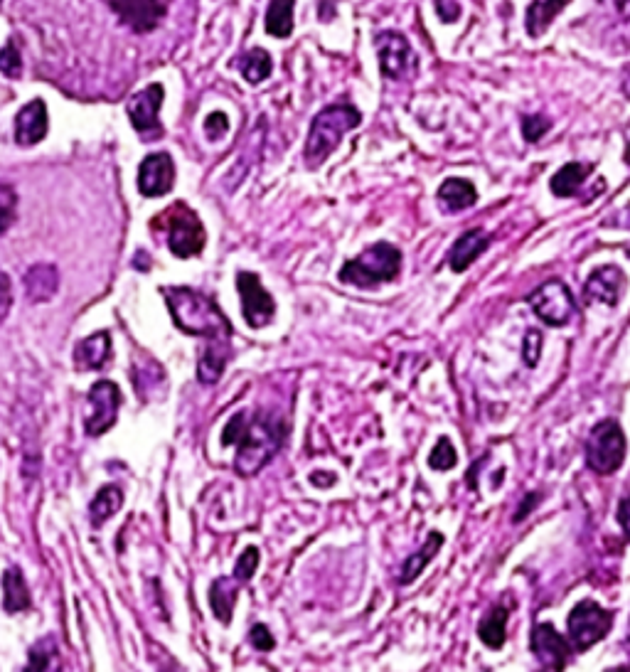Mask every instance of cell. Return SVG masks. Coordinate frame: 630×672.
Masks as SVG:
<instances>
[{
    "label": "cell",
    "instance_id": "cell-18",
    "mask_svg": "<svg viewBox=\"0 0 630 672\" xmlns=\"http://www.w3.org/2000/svg\"><path fill=\"white\" fill-rule=\"evenodd\" d=\"M490 242H493V239H490V234L485 232V229H468V232L453 244L451 259H448L451 269L456 271V274H463L468 266L480 259V254L490 247Z\"/></svg>",
    "mask_w": 630,
    "mask_h": 672
},
{
    "label": "cell",
    "instance_id": "cell-9",
    "mask_svg": "<svg viewBox=\"0 0 630 672\" xmlns=\"http://www.w3.org/2000/svg\"><path fill=\"white\" fill-rule=\"evenodd\" d=\"M527 303H530L537 318H542L547 325H554V328L567 325L576 311L574 296H571L567 284L557 279L535 288L530 298H527Z\"/></svg>",
    "mask_w": 630,
    "mask_h": 672
},
{
    "label": "cell",
    "instance_id": "cell-35",
    "mask_svg": "<svg viewBox=\"0 0 630 672\" xmlns=\"http://www.w3.org/2000/svg\"><path fill=\"white\" fill-rule=\"evenodd\" d=\"M256 567H259V549L247 547L242 552V557L237 559V567H234V579H237L239 584H247V581L254 576Z\"/></svg>",
    "mask_w": 630,
    "mask_h": 672
},
{
    "label": "cell",
    "instance_id": "cell-38",
    "mask_svg": "<svg viewBox=\"0 0 630 672\" xmlns=\"http://www.w3.org/2000/svg\"><path fill=\"white\" fill-rule=\"evenodd\" d=\"M227 131H229V119L227 114H222V111H212V114L205 119V133L212 138V141L224 136Z\"/></svg>",
    "mask_w": 630,
    "mask_h": 672
},
{
    "label": "cell",
    "instance_id": "cell-11",
    "mask_svg": "<svg viewBox=\"0 0 630 672\" xmlns=\"http://www.w3.org/2000/svg\"><path fill=\"white\" fill-rule=\"evenodd\" d=\"M237 288L242 296V313L252 328H264L276 316V301L264 286L261 279L252 271H239L237 274Z\"/></svg>",
    "mask_w": 630,
    "mask_h": 672
},
{
    "label": "cell",
    "instance_id": "cell-45",
    "mask_svg": "<svg viewBox=\"0 0 630 672\" xmlns=\"http://www.w3.org/2000/svg\"><path fill=\"white\" fill-rule=\"evenodd\" d=\"M0 5H3V0H0Z\"/></svg>",
    "mask_w": 630,
    "mask_h": 672
},
{
    "label": "cell",
    "instance_id": "cell-43",
    "mask_svg": "<svg viewBox=\"0 0 630 672\" xmlns=\"http://www.w3.org/2000/svg\"><path fill=\"white\" fill-rule=\"evenodd\" d=\"M311 480H313V485H320V488H323V485H333L335 476L333 473H313Z\"/></svg>",
    "mask_w": 630,
    "mask_h": 672
},
{
    "label": "cell",
    "instance_id": "cell-23",
    "mask_svg": "<svg viewBox=\"0 0 630 672\" xmlns=\"http://www.w3.org/2000/svg\"><path fill=\"white\" fill-rule=\"evenodd\" d=\"M239 596V581L234 576H220L217 581H212L210 586V604L215 616L220 618L222 623L232 621V611L234 604H237Z\"/></svg>",
    "mask_w": 630,
    "mask_h": 672
},
{
    "label": "cell",
    "instance_id": "cell-37",
    "mask_svg": "<svg viewBox=\"0 0 630 672\" xmlns=\"http://www.w3.org/2000/svg\"><path fill=\"white\" fill-rule=\"evenodd\" d=\"M539 355H542V333L539 330H530L525 335V343H522V357H525L527 367H535Z\"/></svg>",
    "mask_w": 630,
    "mask_h": 672
},
{
    "label": "cell",
    "instance_id": "cell-3",
    "mask_svg": "<svg viewBox=\"0 0 630 672\" xmlns=\"http://www.w3.org/2000/svg\"><path fill=\"white\" fill-rule=\"evenodd\" d=\"M362 124V114L350 104H333L325 106L318 116L313 119L311 133H308L306 148H303V158L311 168H318L330 153L340 146L347 131Z\"/></svg>",
    "mask_w": 630,
    "mask_h": 672
},
{
    "label": "cell",
    "instance_id": "cell-30",
    "mask_svg": "<svg viewBox=\"0 0 630 672\" xmlns=\"http://www.w3.org/2000/svg\"><path fill=\"white\" fill-rule=\"evenodd\" d=\"M124 505V490L119 485H104V488L96 493V498L89 505V515H92L94 525H104L111 515L121 510Z\"/></svg>",
    "mask_w": 630,
    "mask_h": 672
},
{
    "label": "cell",
    "instance_id": "cell-24",
    "mask_svg": "<svg viewBox=\"0 0 630 672\" xmlns=\"http://www.w3.org/2000/svg\"><path fill=\"white\" fill-rule=\"evenodd\" d=\"M3 606L8 613L28 611V608L32 606L30 589H28V584H25L20 569L10 567L8 572L3 574Z\"/></svg>",
    "mask_w": 630,
    "mask_h": 672
},
{
    "label": "cell",
    "instance_id": "cell-25",
    "mask_svg": "<svg viewBox=\"0 0 630 672\" xmlns=\"http://www.w3.org/2000/svg\"><path fill=\"white\" fill-rule=\"evenodd\" d=\"M589 173H591L589 163H567L552 175L549 188H552V192L557 197H574L576 192H579L581 183L589 178Z\"/></svg>",
    "mask_w": 630,
    "mask_h": 672
},
{
    "label": "cell",
    "instance_id": "cell-4",
    "mask_svg": "<svg viewBox=\"0 0 630 672\" xmlns=\"http://www.w3.org/2000/svg\"><path fill=\"white\" fill-rule=\"evenodd\" d=\"M153 234H163L168 249L178 259H190V256L202 254L207 242L205 224L197 217L195 210H190L185 202H175L168 210L160 212L158 217L151 220Z\"/></svg>",
    "mask_w": 630,
    "mask_h": 672
},
{
    "label": "cell",
    "instance_id": "cell-5",
    "mask_svg": "<svg viewBox=\"0 0 630 672\" xmlns=\"http://www.w3.org/2000/svg\"><path fill=\"white\" fill-rule=\"evenodd\" d=\"M399 271H402V252L394 244L377 242L367 252L345 261L343 269H340V281L350 286L372 288L394 281Z\"/></svg>",
    "mask_w": 630,
    "mask_h": 672
},
{
    "label": "cell",
    "instance_id": "cell-34",
    "mask_svg": "<svg viewBox=\"0 0 630 672\" xmlns=\"http://www.w3.org/2000/svg\"><path fill=\"white\" fill-rule=\"evenodd\" d=\"M0 72L10 79H18L23 74V60H20V52L13 40L5 42V47L0 50Z\"/></svg>",
    "mask_w": 630,
    "mask_h": 672
},
{
    "label": "cell",
    "instance_id": "cell-10",
    "mask_svg": "<svg viewBox=\"0 0 630 672\" xmlns=\"http://www.w3.org/2000/svg\"><path fill=\"white\" fill-rule=\"evenodd\" d=\"M87 416H84V426H87L89 436H101L116 424L121 407V392L111 380L96 382L87 394Z\"/></svg>",
    "mask_w": 630,
    "mask_h": 672
},
{
    "label": "cell",
    "instance_id": "cell-20",
    "mask_svg": "<svg viewBox=\"0 0 630 672\" xmlns=\"http://www.w3.org/2000/svg\"><path fill=\"white\" fill-rule=\"evenodd\" d=\"M60 291V271L52 264H35L25 274V293L32 303H47Z\"/></svg>",
    "mask_w": 630,
    "mask_h": 672
},
{
    "label": "cell",
    "instance_id": "cell-41",
    "mask_svg": "<svg viewBox=\"0 0 630 672\" xmlns=\"http://www.w3.org/2000/svg\"><path fill=\"white\" fill-rule=\"evenodd\" d=\"M618 522H621L623 532H626V537L630 540V498L621 500V505H618Z\"/></svg>",
    "mask_w": 630,
    "mask_h": 672
},
{
    "label": "cell",
    "instance_id": "cell-17",
    "mask_svg": "<svg viewBox=\"0 0 630 672\" xmlns=\"http://www.w3.org/2000/svg\"><path fill=\"white\" fill-rule=\"evenodd\" d=\"M47 128H50L47 104L42 99H32L15 116V141L20 146H35L47 136Z\"/></svg>",
    "mask_w": 630,
    "mask_h": 672
},
{
    "label": "cell",
    "instance_id": "cell-16",
    "mask_svg": "<svg viewBox=\"0 0 630 672\" xmlns=\"http://www.w3.org/2000/svg\"><path fill=\"white\" fill-rule=\"evenodd\" d=\"M623 291H626V274L618 266L608 264L591 271L584 284L586 303H603V306H618Z\"/></svg>",
    "mask_w": 630,
    "mask_h": 672
},
{
    "label": "cell",
    "instance_id": "cell-2",
    "mask_svg": "<svg viewBox=\"0 0 630 672\" xmlns=\"http://www.w3.org/2000/svg\"><path fill=\"white\" fill-rule=\"evenodd\" d=\"M163 296L170 316L183 333L200 335L207 340H229L232 325L210 296L185 286L163 288Z\"/></svg>",
    "mask_w": 630,
    "mask_h": 672
},
{
    "label": "cell",
    "instance_id": "cell-44",
    "mask_svg": "<svg viewBox=\"0 0 630 672\" xmlns=\"http://www.w3.org/2000/svg\"><path fill=\"white\" fill-rule=\"evenodd\" d=\"M606 672H630L628 665H621V668H611V670H606Z\"/></svg>",
    "mask_w": 630,
    "mask_h": 672
},
{
    "label": "cell",
    "instance_id": "cell-6",
    "mask_svg": "<svg viewBox=\"0 0 630 672\" xmlns=\"http://www.w3.org/2000/svg\"><path fill=\"white\" fill-rule=\"evenodd\" d=\"M623 458H626V434L621 424L613 419L596 424L586 441V463L591 471L599 476H611L623 466Z\"/></svg>",
    "mask_w": 630,
    "mask_h": 672
},
{
    "label": "cell",
    "instance_id": "cell-27",
    "mask_svg": "<svg viewBox=\"0 0 630 672\" xmlns=\"http://www.w3.org/2000/svg\"><path fill=\"white\" fill-rule=\"evenodd\" d=\"M441 544H443V535H441V532H436V530L429 532V537H426V540H424V547H421L416 554H411L407 562H404L402 584H411V581H414L416 576L424 572L426 564H429L431 559H434L436 554H439Z\"/></svg>",
    "mask_w": 630,
    "mask_h": 672
},
{
    "label": "cell",
    "instance_id": "cell-1",
    "mask_svg": "<svg viewBox=\"0 0 630 672\" xmlns=\"http://www.w3.org/2000/svg\"><path fill=\"white\" fill-rule=\"evenodd\" d=\"M284 421L269 414L249 416L247 412L234 414L222 431L224 446H237L234 468L239 476H256L284 444Z\"/></svg>",
    "mask_w": 630,
    "mask_h": 672
},
{
    "label": "cell",
    "instance_id": "cell-12",
    "mask_svg": "<svg viewBox=\"0 0 630 672\" xmlns=\"http://www.w3.org/2000/svg\"><path fill=\"white\" fill-rule=\"evenodd\" d=\"M121 23L136 32H151L163 23L170 0H106Z\"/></svg>",
    "mask_w": 630,
    "mask_h": 672
},
{
    "label": "cell",
    "instance_id": "cell-32",
    "mask_svg": "<svg viewBox=\"0 0 630 672\" xmlns=\"http://www.w3.org/2000/svg\"><path fill=\"white\" fill-rule=\"evenodd\" d=\"M15 217H18V192L8 183H0V234L8 232Z\"/></svg>",
    "mask_w": 630,
    "mask_h": 672
},
{
    "label": "cell",
    "instance_id": "cell-26",
    "mask_svg": "<svg viewBox=\"0 0 630 672\" xmlns=\"http://www.w3.org/2000/svg\"><path fill=\"white\" fill-rule=\"evenodd\" d=\"M569 3L571 0H535L527 8V32H530V37L542 35Z\"/></svg>",
    "mask_w": 630,
    "mask_h": 672
},
{
    "label": "cell",
    "instance_id": "cell-28",
    "mask_svg": "<svg viewBox=\"0 0 630 672\" xmlns=\"http://www.w3.org/2000/svg\"><path fill=\"white\" fill-rule=\"evenodd\" d=\"M293 8H296V0H271L269 10H266V32L271 37H279L284 40L293 32Z\"/></svg>",
    "mask_w": 630,
    "mask_h": 672
},
{
    "label": "cell",
    "instance_id": "cell-8",
    "mask_svg": "<svg viewBox=\"0 0 630 672\" xmlns=\"http://www.w3.org/2000/svg\"><path fill=\"white\" fill-rule=\"evenodd\" d=\"M377 55H379V69L392 82H402V79H411L419 69V60H416L414 50H411L409 40L399 32H379L375 37Z\"/></svg>",
    "mask_w": 630,
    "mask_h": 672
},
{
    "label": "cell",
    "instance_id": "cell-36",
    "mask_svg": "<svg viewBox=\"0 0 630 672\" xmlns=\"http://www.w3.org/2000/svg\"><path fill=\"white\" fill-rule=\"evenodd\" d=\"M549 128H552V119H547V116H542V114L522 116V133H525V138L530 143H537L539 138L549 131Z\"/></svg>",
    "mask_w": 630,
    "mask_h": 672
},
{
    "label": "cell",
    "instance_id": "cell-29",
    "mask_svg": "<svg viewBox=\"0 0 630 672\" xmlns=\"http://www.w3.org/2000/svg\"><path fill=\"white\" fill-rule=\"evenodd\" d=\"M507 616H510V611H507L505 606H495L493 611H490V616L483 618V623L478 626V636L490 650H500L505 645Z\"/></svg>",
    "mask_w": 630,
    "mask_h": 672
},
{
    "label": "cell",
    "instance_id": "cell-19",
    "mask_svg": "<svg viewBox=\"0 0 630 672\" xmlns=\"http://www.w3.org/2000/svg\"><path fill=\"white\" fill-rule=\"evenodd\" d=\"M111 357V335L106 330L89 335L82 343H77L74 348V367L79 372H92L106 365V360Z\"/></svg>",
    "mask_w": 630,
    "mask_h": 672
},
{
    "label": "cell",
    "instance_id": "cell-15",
    "mask_svg": "<svg viewBox=\"0 0 630 672\" xmlns=\"http://www.w3.org/2000/svg\"><path fill=\"white\" fill-rule=\"evenodd\" d=\"M532 653L547 670L562 672L569 665L571 645L567 638L559 636L552 623H537L532 628Z\"/></svg>",
    "mask_w": 630,
    "mask_h": 672
},
{
    "label": "cell",
    "instance_id": "cell-21",
    "mask_svg": "<svg viewBox=\"0 0 630 672\" xmlns=\"http://www.w3.org/2000/svg\"><path fill=\"white\" fill-rule=\"evenodd\" d=\"M439 202L446 212H461L478 202V190L471 180L448 178L439 188Z\"/></svg>",
    "mask_w": 630,
    "mask_h": 672
},
{
    "label": "cell",
    "instance_id": "cell-13",
    "mask_svg": "<svg viewBox=\"0 0 630 672\" xmlns=\"http://www.w3.org/2000/svg\"><path fill=\"white\" fill-rule=\"evenodd\" d=\"M163 87L160 84H151V87H146L143 92H138L136 96H131V101H128L126 111H128V119H131V126L136 128L138 133H143V136H160L163 133V126H160V106H163Z\"/></svg>",
    "mask_w": 630,
    "mask_h": 672
},
{
    "label": "cell",
    "instance_id": "cell-22",
    "mask_svg": "<svg viewBox=\"0 0 630 672\" xmlns=\"http://www.w3.org/2000/svg\"><path fill=\"white\" fill-rule=\"evenodd\" d=\"M229 360V345L227 340H210L205 352H202L200 362H197V377L202 384H215L222 377L224 367Z\"/></svg>",
    "mask_w": 630,
    "mask_h": 672
},
{
    "label": "cell",
    "instance_id": "cell-31",
    "mask_svg": "<svg viewBox=\"0 0 630 672\" xmlns=\"http://www.w3.org/2000/svg\"><path fill=\"white\" fill-rule=\"evenodd\" d=\"M237 67L249 84H261L266 77H269L271 69H274V60H271V55L266 50L254 47V50H249L247 55L237 62Z\"/></svg>",
    "mask_w": 630,
    "mask_h": 672
},
{
    "label": "cell",
    "instance_id": "cell-33",
    "mask_svg": "<svg viewBox=\"0 0 630 672\" xmlns=\"http://www.w3.org/2000/svg\"><path fill=\"white\" fill-rule=\"evenodd\" d=\"M456 463H458L456 448H453L448 439H439V444H436L434 451L429 453V466L434 468V471H451Z\"/></svg>",
    "mask_w": 630,
    "mask_h": 672
},
{
    "label": "cell",
    "instance_id": "cell-7",
    "mask_svg": "<svg viewBox=\"0 0 630 672\" xmlns=\"http://www.w3.org/2000/svg\"><path fill=\"white\" fill-rule=\"evenodd\" d=\"M569 638L576 650H589L611 633L613 613L596 601L586 599L576 604L569 613Z\"/></svg>",
    "mask_w": 630,
    "mask_h": 672
},
{
    "label": "cell",
    "instance_id": "cell-42",
    "mask_svg": "<svg viewBox=\"0 0 630 672\" xmlns=\"http://www.w3.org/2000/svg\"><path fill=\"white\" fill-rule=\"evenodd\" d=\"M603 3H611L623 20H630V0H603Z\"/></svg>",
    "mask_w": 630,
    "mask_h": 672
},
{
    "label": "cell",
    "instance_id": "cell-40",
    "mask_svg": "<svg viewBox=\"0 0 630 672\" xmlns=\"http://www.w3.org/2000/svg\"><path fill=\"white\" fill-rule=\"evenodd\" d=\"M249 640H252V645L256 650H261V653H266V650H274L276 640L271 636V631L266 626H254L252 633H249Z\"/></svg>",
    "mask_w": 630,
    "mask_h": 672
},
{
    "label": "cell",
    "instance_id": "cell-39",
    "mask_svg": "<svg viewBox=\"0 0 630 672\" xmlns=\"http://www.w3.org/2000/svg\"><path fill=\"white\" fill-rule=\"evenodd\" d=\"M10 306H13V284L5 271H0V323L8 318Z\"/></svg>",
    "mask_w": 630,
    "mask_h": 672
},
{
    "label": "cell",
    "instance_id": "cell-14",
    "mask_svg": "<svg viewBox=\"0 0 630 672\" xmlns=\"http://www.w3.org/2000/svg\"><path fill=\"white\" fill-rule=\"evenodd\" d=\"M175 185V163L170 153H151L138 165V192L146 197H163Z\"/></svg>",
    "mask_w": 630,
    "mask_h": 672
}]
</instances>
